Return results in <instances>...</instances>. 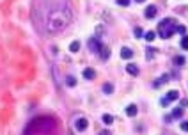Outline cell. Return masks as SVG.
<instances>
[{"label":"cell","instance_id":"obj_13","mask_svg":"<svg viewBox=\"0 0 188 135\" xmlns=\"http://www.w3.org/2000/svg\"><path fill=\"white\" fill-rule=\"evenodd\" d=\"M100 55H101V59H103V61H107V59L110 57V48H108V46H105V44H103V46H101V50H100Z\"/></svg>","mask_w":188,"mask_h":135},{"label":"cell","instance_id":"obj_25","mask_svg":"<svg viewBox=\"0 0 188 135\" xmlns=\"http://www.w3.org/2000/svg\"><path fill=\"white\" fill-rule=\"evenodd\" d=\"M181 130H183V132H188V121H181Z\"/></svg>","mask_w":188,"mask_h":135},{"label":"cell","instance_id":"obj_5","mask_svg":"<svg viewBox=\"0 0 188 135\" xmlns=\"http://www.w3.org/2000/svg\"><path fill=\"white\" fill-rule=\"evenodd\" d=\"M87 126H89V121L85 117H78V119L75 121V130L76 132H85Z\"/></svg>","mask_w":188,"mask_h":135},{"label":"cell","instance_id":"obj_11","mask_svg":"<svg viewBox=\"0 0 188 135\" xmlns=\"http://www.w3.org/2000/svg\"><path fill=\"white\" fill-rule=\"evenodd\" d=\"M121 57H123V59H131V57H133V50L128 48V46H123V48H121Z\"/></svg>","mask_w":188,"mask_h":135},{"label":"cell","instance_id":"obj_1","mask_svg":"<svg viewBox=\"0 0 188 135\" xmlns=\"http://www.w3.org/2000/svg\"><path fill=\"white\" fill-rule=\"evenodd\" d=\"M39 27L46 34H59L73 21V9L67 0H48L39 7Z\"/></svg>","mask_w":188,"mask_h":135},{"label":"cell","instance_id":"obj_23","mask_svg":"<svg viewBox=\"0 0 188 135\" xmlns=\"http://www.w3.org/2000/svg\"><path fill=\"white\" fill-rule=\"evenodd\" d=\"M117 6H123V7H128V6H130V0H117Z\"/></svg>","mask_w":188,"mask_h":135},{"label":"cell","instance_id":"obj_24","mask_svg":"<svg viewBox=\"0 0 188 135\" xmlns=\"http://www.w3.org/2000/svg\"><path fill=\"white\" fill-rule=\"evenodd\" d=\"M154 53H156V50H154V48H147V59L154 57Z\"/></svg>","mask_w":188,"mask_h":135},{"label":"cell","instance_id":"obj_6","mask_svg":"<svg viewBox=\"0 0 188 135\" xmlns=\"http://www.w3.org/2000/svg\"><path fill=\"white\" fill-rule=\"evenodd\" d=\"M156 14H158V7H156V6H147V7H145L144 16L147 18V20H153V18H156Z\"/></svg>","mask_w":188,"mask_h":135},{"label":"cell","instance_id":"obj_15","mask_svg":"<svg viewBox=\"0 0 188 135\" xmlns=\"http://www.w3.org/2000/svg\"><path fill=\"white\" fill-rule=\"evenodd\" d=\"M103 92H105V94H112V92H114V84L107 82V84L103 85Z\"/></svg>","mask_w":188,"mask_h":135},{"label":"cell","instance_id":"obj_22","mask_svg":"<svg viewBox=\"0 0 188 135\" xmlns=\"http://www.w3.org/2000/svg\"><path fill=\"white\" fill-rule=\"evenodd\" d=\"M176 32H179V34H186V27L185 25H176Z\"/></svg>","mask_w":188,"mask_h":135},{"label":"cell","instance_id":"obj_3","mask_svg":"<svg viewBox=\"0 0 188 135\" xmlns=\"http://www.w3.org/2000/svg\"><path fill=\"white\" fill-rule=\"evenodd\" d=\"M178 98H179V91H169L165 96H163V98L160 99V105L167 107L169 103H170V101H174V99H178Z\"/></svg>","mask_w":188,"mask_h":135},{"label":"cell","instance_id":"obj_14","mask_svg":"<svg viewBox=\"0 0 188 135\" xmlns=\"http://www.w3.org/2000/svg\"><path fill=\"white\" fill-rule=\"evenodd\" d=\"M172 62H174V66H183V64L186 62V59H185L183 55H176L172 59Z\"/></svg>","mask_w":188,"mask_h":135},{"label":"cell","instance_id":"obj_2","mask_svg":"<svg viewBox=\"0 0 188 135\" xmlns=\"http://www.w3.org/2000/svg\"><path fill=\"white\" fill-rule=\"evenodd\" d=\"M174 32H176V21H174L172 18H165V20L160 21L158 34H160L161 39H170Z\"/></svg>","mask_w":188,"mask_h":135},{"label":"cell","instance_id":"obj_20","mask_svg":"<svg viewBox=\"0 0 188 135\" xmlns=\"http://www.w3.org/2000/svg\"><path fill=\"white\" fill-rule=\"evenodd\" d=\"M103 123H105V124H112V123H114V117H112L110 114H105V116H103Z\"/></svg>","mask_w":188,"mask_h":135},{"label":"cell","instance_id":"obj_21","mask_svg":"<svg viewBox=\"0 0 188 135\" xmlns=\"http://www.w3.org/2000/svg\"><path fill=\"white\" fill-rule=\"evenodd\" d=\"M133 34H135V37H142V36H144V30L140 27H135L133 28Z\"/></svg>","mask_w":188,"mask_h":135},{"label":"cell","instance_id":"obj_4","mask_svg":"<svg viewBox=\"0 0 188 135\" xmlns=\"http://www.w3.org/2000/svg\"><path fill=\"white\" fill-rule=\"evenodd\" d=\"M101 41L98 39V37H92V39H89V50H91V53H100V50H101Z\"/></svg>","mask_w":188,"mask_h":135},{"label":"cell","instance_id":"obj_9","mask_svg":"<svg viewBox=\"0 0 188 135\" xmlns=\"http://www.w3.org/2000/svg\"><path fill=\"white\" fill-rule=\"evenodd\" d=\"M137 112H138V107L135 105V103H131V105L126 107V116L133 117V116H137Z\"/></svg>","mask_w":188,"mask_h":135},{"label":"cell","instance_id":"obj_7","mask_svg":"<svg viewBox=\"0 0 188 135\" xmlns=\"http://www.w3.org/2000/svg\"><path fill=\"white\" fill-rule=\"evenodd\" d=\"M169 75H161V77L158 78V80H154V84H153V87H154V89H158V87H161V85L163 84H167V82H169Z\"/></svg>","mask_w":188,"mask_h":135},{"label":"cell","instance_id":"obj_12","mask_svg":"<svg viewBox=\"0 0 188 135\" xmlns=\"http://www.w3.org/2000/svg\"><path fill=\"white\" fill-rule=\"evenodd\" d=\"M183 114H185L183 107H176V108L172 110V117H174V119H181V117H183Z\"/></svg>","mask_w":188,"mask_h":135},{"label":"cell","instance_id":"obj_18","mask_svg":"<svg viewBox=\"0 0 188 135\" xmlns=\"http://www.w3.org/2000/svg\"><path fill=\"white\" fill-rule=\"evenodd\" d=\"M66 85H67V87H75V85H76V78L75 77H66Z\"/></svg>","mask_w":188,"mask_h":135},{"label":"cell","instance_id":"obj_27","mask_svg":"<svg viewBox=\"0 0 188 135\" xmlns=\"http://www.w3.org/2000/svg\"><path fill=\"white\" fill-rule=\"evenodd\" d=\"M163 121H165V123H170V121H172V116H167V117H163Z\"/></svg>","mask_w":188,"mask_h":135},{"label":"cell","instance_id":"obj_28","mask_svg":"<svg viewBox=\"0 0 188 135\" xmlns=\"http://www.w3.org/2000/svg\"><path fill=\"white\" fill-rule=\"evenodd\" d=\"M181 107H183V108H185V107H188V99H183V101H181Z\"/></svg>","mask_w":188,"mask_h":135},{"label":"cell","instance_id":"obj_8","mask_svg":"<svg viewBox=\"0 0 188 135\" xmlns=\"http://www.w3.org/2000/svg\"><path fill=\"white\" fill-rule=\"evenodd\" d=\"M84 78H85V80H94V78H96V71H94L92 68H85V70H84Z\"/></svg>","mask_w":188,"mask_h":135},{"label":"cell","instance_id":"obj_29","mask_svg":"<svg viewBox=\"0 0 188 135\" xmlns=\"http://www.w3.org/2000/svg\"><path fill=\"white\" fill-rule=\"evenodd\" d=\"M135 2H137V4H142V2H145V0H135Z\"/></svg>","mask_w":188,"mask_h":135},{"label":"cell","instance_id":"obj_16","mask_svg":"<svg viewBox=\"0 0 188 135\" xmlns=\"http://www.w3.org/2000/svg\"><path fill=\"white\" fill-rule=\"evenodd\" d=\"M154 37H156V32H153V30H149V32H145L144 34V39L145 41H149V43L154 41Z\"/></svg>","mask_w":188,"mask_h":135},{"label":"cell","instance_id":"obj_19","mask_svg":"<svg viewBox=\"0 0 188 135\" xmlns=\"http://www.w3.org/2000/svg\"><path fill=\"white\" fill-rule=\"evenodd\" d=\"M179 44H181V48L183 50H188V36H183V37H181Z\"/></svg>","mask_w":188,"mask_h":135},{"label":"cell","instance_id":"obj_26","mask_svg":"<svg viewBox=\"0 0 188 135\" xmlns=\"http://www.w3.org/2000/svg\"><path fill=\"white\" fill-rule=\"evenodd\" d=\"M98 135H112V133H110L108 130H101V132H100Z\"/></svg>","mask_w":188,"mask_h":135},{"label":"cell","instance_id":"obj_10","mask_svg":"<svg viewBox=\"0 0 188 135\" xmlns=\"http://www.w3.org/2000/svg\"><path fill=\"white\" fill-rule=\"evenodd\" d=\"M126 71H128L130 75H133V77H137L138 73H140V70H138L137 64H128V66H126Z\"/></svg>","mask_w":188,"mask_h":135},{"label":"cell","instance_id":"obj_17","mask_svg":"<svg viewBox=\"0 0 188 135\" xmlns=\"http://www.w3.org/2000/svg\"><path fill=\"white\" fill-rule=\"evenodd\" d=\"M78 50H80V41H73L71 44H69V52H71V53H76Z\"/></svg>","mask_w":188,"mask_h":135}]
</instances>
